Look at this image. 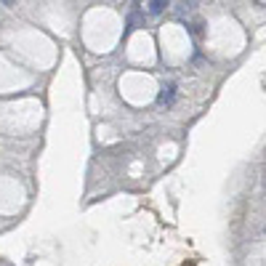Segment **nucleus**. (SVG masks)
Returning <instances> with one entry per match:
<instances>
[{"label":"nucleus","mask_w":266,"mask_h":266,"mask_svg":"<svg viewBox=\"0 0 266 266\" xmlns=\"http://www.w3.org/2000/svg\"><path fill=\"white\" fill-rule=\"evenodd\" d=\"M173 99H176V85L173 83H162L157 101H160V104H173Z\"/></svg>","instance_id":"f257e3e1"},{"label":"nucleus","mask_w":266,"mask_h":266,"mask_svg":"<svg viewBox=\"0 0 266 266\" xmlns=\"http://www.w3.org/2000/svg\"><path fill=\"white\" fill-rule=\"evenodd\" d=\"M168 0H147V14L149 16H160L162 11H165Z\"/></svg>","instance_id":"f03ea898"},{"label":"nucleus","mask_w":266,"mask_h":266,"mask_svg":"<svg viewBox=\"0 0 266 266\" xmlns=\"http://www.w3.org/2000/svg\"><path fill=\"white\" fill-rule=\"evenodd\" d=\"M194 3H197V0H178V3H176V16L192 14L194 11Z\"/></svg>","instance_id":"7ed1b4c3"},{"label":"nucleus","mask_w":266,"mask_h":266,"mask_svg":"<svg viewBox=\"0 0 266 266\" xmlns=\"http://www.w3.org/2000/svg\"><path fill=\"white\" fill-rule=\"evenodd\" d=\"M139 22H141V14L133 11L131 16H128V30H136V27H139Z\"/></svg>","instance_id":"20e7f679"},{"label":"nucleus","mask_w":266,"mask_h":266,"mask_svg":"<svg viewBox=\"0 0 266 266\" xmlns=\"http://www.w3.org/2000/svg\"><path fill=\"white\" fill-rule=\"evenodd\" d=\"M200 32H202V22H194L192 24V35H200Z\"/></svg>","instance_id":"39448f33"}]
</instances>
